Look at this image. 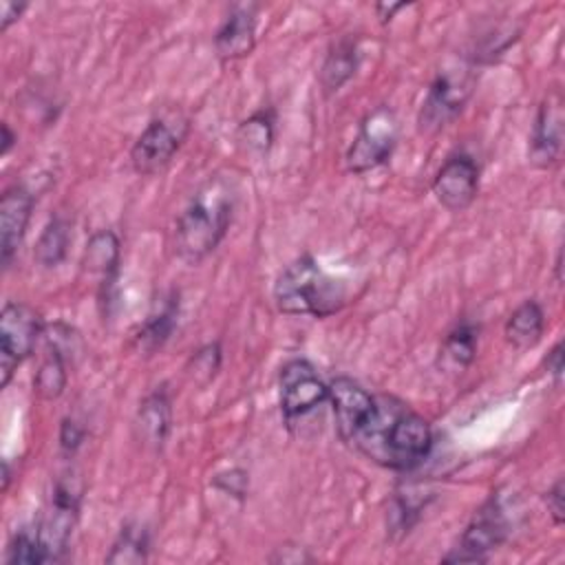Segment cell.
Segmentation results:
<instances>
[{
  "label": "cell",
  "mask_w": 565,
  "mask_h": 565,
  "mask_svg": "<svg viewBox=\"0 0 565 565\" xmlns=\"http://www.w3.org/2000/svg\"><path fill=\"white\" fill-rule=\"evenodd\" d=\"M342 441L380 468L408 472L433 450V428L395 395H375Z\"/></svg>",
  "instance_id": "6da1fadb"
},
{
  "label": "cell",
  "mask_w": 565,
  "mask_h": 565,
  "mask_svg": "<svg viewBox=\"0 0 565 565\" xmlns=\"http://www.w3.org/2000/svg\"><path fill=\"white\" fill-rule=\"evenodd\" d=\"M236 207L234 183L214 174L205 179L174 221L172 249L188 265H199L225 238Z\"/></svg>",
  "instance_id": "7a4b0ae2"
},
{
  "label": "cell",
  "mask_w": 565,
  "mask_h": 565,
  "mask_svg": "<svg viewBox=\"0 0 565 565\" xmlns=\"http://www.w3.org/2000/svg\"><path fill=\"white\" fill-rule=\"evenodd\" d=\"M274 302L287 316L327 318L347 302V287L340 278L329 276L313 256L302 254L278 274Z\"/></svg>",
  "instance_id": "3957f363"
},
{
  "label": "cell",
  "mask_w": 565,
  "mask_h": 565,
  "mask_svg": "<svg viewBox=\"0 0 565 565\" xmlns=\"http://www.w3.org/2000/svg\"><path fill=\"white\" fill-rule=\"evenodd\" d=\"M188 132L190 119L179 108H170L152 117L130 148L132 170L143 177L163 172L181 150Z\"/></svg>",
  "instance_id": "277c9868"
},
{
  "label": "cell",
  "mask_w": 565,
  "mask_h": 565,
  "mask_svg": "<svg viewBox=\"0 0 565 565\" xmlns=\"http://www.w3.org/2000/svg\"><path fill=\"white\" fill-rule=\"evenodd\" d=\"M510 534V519L499 494H490L472 514L466 530L459 536L441 563H486L490 554L505 543Z\"/></svg>",
  "instance_id": "5b68a950"
},
{
  "label": "cell",
  "mask_w": 565,
  "mask_h": 565,
  "mask_svg": "<svg viewBox=\"0 0 565 565\" xmlns=\"http://www.w3.org/2000/svg\"><path fill=\"white\" fill-rule=\"evenodd\" d=\"M475 88V73L468 64H455L441 68L428 86V93L419 108V130L437 132L450 124L468 104Z\"/></svg>",
  "instance_id": "8992f818"
},
{
  "label": "cell",
  "mask_w": 565,
  "mask_h": 565,
  "mask_svg": "<svg viewBox=\"0 0 565 565\" xmlns=\"http://www.w3.org/2000/svg\"><path fill=\"white\" fill-rule=\"evenodd\" d=\"M399 139V121L393 108L386 104L375 106L360 121L358 135L347 150V170L353 174H364L369 170L386 163Z\"/></svg>",
  "instance_id": "52a82bcc"
},
{
  "label": "cell",
  "mask_w": 565,
  "mask_h": 565,
  "mask_svg": "<svg viewBox=\"0 0 565 565\" xmlns=\"http://www.w3.org/2000/svg\"><path fill=\"white\" fill-rule=\"evenodd\" d=\"M40 313L24 302H4L0 313V388H7L15 369L33 353L44 333Z\"/></svg>",
  "instance_id": "ba28073f"
},
{
  "label": "cell",
  "mask_w": 565,
  "mask_h": 565,
  "mask_svg": "<svg viewBox=\"0 0 565 565\" xmlns=\"http://www.w3.org/2000/svg\"><path fill=\"white\" fill-rule=\"evenodd\" d=\"M278 399L282 419L291 426L329 399V384H324L309 360L294 358L280 366Z\"/></svg>",
  "instance_id": "9c48e42d"
},
{
  "label": "cell",
  "mask_w": 565,
  "mask_h": 565,
  "mask_svg": "<svg viewBox=\"0 0 565 565\" xmlns=\"http://www.w3.org/2000/svg\"><path fill=\"white\" fill-rule=\"evenodd\" d=\"M77 512H79V492L75 490L73 483L60 479L53 488L51 505L42 516L40 525L35 527L49 563L60 561L66 554L73 527L77 523Z\"/></svg>",
  "instance_id": "30bf717a"
},
{
  "label": "cell",
  "mask_w": 565,
  "mask_h": 565,
  "mask_svg": "<svg viewBox=\"0 0 565 565\" xmlns=\"http://www.w3.org/2000/svg\"><path fill=\"white\" fill-rule=\"evenodd\" d=\"M433 194L448 212H461L479 194V166L470 154H452L433 179Z\"/></svg>",
  "instance_id": "8fae6325"
},
{
  "label": "cell",
  "mask_w": 565,
  "mask_h": 565,
  "mask_svg": "<svg viewBox=\"0 0 565 565\" xmlns=\"http://www.w3.org/2000/svg\"><path fill=\"white\" fill-rule=\"evenodd\" d=\"M33 205L35 196L24 185L7 188L0 199V263L4 269L24 241Z\"/></svg>",
  "instance_id": "7c38bea8"
},
{
  "label": "cell",
  "mask_w": 565,
  "mask_h": 565,
  "mask_svg": "<svg viewBox=\"0 0 565 565\" xmlns=\"http://www.w3.org/2000/svg\"><path fill=\"white\" fill-rule=\"evenodd\" d=\"M563 146V99L558 93L547 95L536 113L527 159L536 168H550L556 163Z\"/></svg>",
  "instance_id": "4fadbf2b"
},
{
  "label": "cell",
  "mask_w": 565,
  "mask_h": 565,
  "mask_svg": "<svg viewBox=\"0 0 565 565\" xmlns=\"http://www.w3.org/2000/svg\"><path fill=\"white\" fill-rule=\"evenodd\" d=\"M119 263H121V247H119L117 234L113 230H97L95 234H90L84 247L82 267L84 271L99 276V300L106 305L113 300Z\"/></svg>",
  "instance_id": "5bb4252c"
},
{
  "label": "cell",
  "mask_w": 565,
  "mask_h": 565,
  "mask_svg": "<svg viewBox=\"0 0 565 565\" xmlns=\"http://www.w3.org/2000/svg\"><path fill=\"white\" fill-rule=\"evenodd\" d=\"M256 44V4L234 7L214 33V51L223 62H234L254 51Z\"/></svg>",
  "instance_id": "9a60e30c"
},
{
  "label": "cell",
  "mask_w": 565,
  "mask_h": 565,
  "mask_svg": "<svg viewBox=\"0 0 565 565\" xmlns=\"http://www.w3.org/2000/svg\"><path fill=\"white\" fill-rule=\"evenodd\" d=\"M135 428L139 439L150 446L152 450H161L170 428H172V404L170 395L166 391V384L157 386L152 393H148L137 411Z\"/></svg>",
  "instance_id": "2e32d148"
},
{
  "label": "cell",
  "mask_w": 565,
  "mask_h": 565,
  "mask_svg": "<svg viewBox=\"0 0 565 565\" xmlns=\"http://www.w3.org/2000/svg\"><path fill=\"white\" fill-rule=\"evenodd\" d=\"M177 320H179V294L166 291L159 296V300H154L143 324L139 327V333H137L139 349L146 353H154L157 349H161L170 340L177 327Z\"/></svg>",
  "instance_id": "e0dca14e"
},
{
  "label": "cell",
  "mask_w": 565,
  "mask_h": 565,
  "mask_svg": "<svg viewBox=\"0 0 565 565\" xmlns=\"http://www.w3.org/2000/svg\"><path fill=\"white\" fill-rule=\"evenodd\" d=\"M358 71V42L353 38H340L331 44L322 66H320V86L327 97L335 95Z\"/></svg>",
  "instance_id": "ac0fdd59"
},
{
  "label": "cell",
  "mask_w": 565,
  "mask_h": 565,
  "mask_svg": "<svg viewBox=\"0 0 565 565\" xmlns=\"http://www.w3.org/2000/svg\"><path fill=\"white\" fill-rule=\"evenodd\" d=\"M543 331H545V311H543L541 302L534 298L523 300L508 316L505 327H503L505 340L519 351L536 347L543 338Z\"/></svg>",
  "instance_id": "d6986e66"
},
{
  "label": "cell",
  "mask_w": 565,
  "mask_h": 565,
  "mask_svg": "<svg viewBox=\"0 0 565 565\" xmlns=\"http://www.w3.org/2000/svg\"><path fill=\"white\" fill-rule=\"evenodd\" d=\"M150 539L148 530L139 523H126L121 525L117 539L110 545V552L106 554L104 563L108 565H141L148 561Z\"/></svg>",
  "instance_id": "ffe728a7"
},
{
  "label": "cell",
  "mask_w": 565,
  "mask_h": 565,
  "mask_svg": "<svg viewBox=\"0 0 565 565\" xmlns=\"http://www.w3.org/2000/svg\"><path fill=\"white\" fill-rule=\"evenodd\" d=\"M68 382V360L53 347L46 344V355L33 375V391L40 399H57Z\"/></svg>",
  "instance_id": "44dd1931"
},
{
  "label": "cell",
  "mask_w": 565,
  "mask_h": 565,
  "mask_svg": "<svg viewBox=\"0 0 565 565\" xmlns=\"http://www.w3.org/2000/svg\"><path fill=\"white\" fill-rule=\"evenodd\" d=\"M479 327L472 322H457L441 342V358L455 369H468L477 358Z\"/></svg>",
  "instance_id": "7402d4cb"
},
{
  "label": "cell",
  "mask_w": 565,
  "mask_h": 565,
  "mask_svg": "<svg viewBox=\"0 0 565 565\" xmlns=\"http://www.w3.org/2000/svg\"><path fill=\"white\" fill-rule=\"evenodd\" d=\"M68 243H71V230L66 218L53 216L42 230L33 256L42 267H55L66 258Z\"/></svg>",
  "instance_id": "603a6c76"
},
{
  "label": "cell",
  "mask_w": 565,
  "mask_h": 565,
  "mask_svg": "<svg viewBox=\"0 0 565 565\" xmlns=\"http://www.w3.org/2000/svg\"><path fill=\"white\" fill-rule=\"evenodd\" d=\"M238 139L252 152L265 154L274 143V115L271 110H258L238 126Z\"/></svg>",
  "instance_id": "cb8c5ba5"
},
{
  "label": "cell",
  "mask_w": 565,
  "mask_h": 565,
  "mask_svg": "<svg viewBox=\"0 0 565 565\" xmlns=\"http://www.w3.org/2000/svg\"><path fill=\"white\" fill-rule=\"evenodd\" d=\"M4 561L9 565H42V563H49L38 532H31V530H20L11 539Z\"/></svg>",
  "instance_id": "d4e9b609"
},
{
  "label": "cell",
  "mask_w": 565,
  "mask_h": 565,
  "mask_svg": "<svg viewBox=\"0 0 565 565\" xmlns=\"http://www.w3.org/2000/svg\"><path fill=\"white\" fill-rule=\"evenodd\" d=\"M221 358H223L221 344H218V342H207L205 347H201L199 351L192 353V358H190L185 371H188V375H190L196 384L205 386V384L212 382L214 375L218 373V369H221Z\"/></svg>",
  "instance_id": "484cf974"
},
{
  "label": "cell",
  "mask_w": 565,
  "mask_h": 565,
  "mask_svg": "<svg viewBox=\"0 0 565 565\" xmlns=\"http://www.w3.org/2000/svg\"><path fill=\"white\" fill-rule=\"evenodd\" d=\"M44 340L49 347L57 349L71 364L82 355L84 351V342L79 338V333L66 324V322H53V324H46L44 327Z\"/></svg>",
  "instance_id": "4316f807"
},
{
  "label": "cell",
  "mask_w": 565,
  "mask_h": 565,
  "mask_svg": "<svg viewBox=\"0 0 565 565\" xmlns=\"http://www.w3.org/2000/svg\"><path fill=\"white\" fill-rule=\"evenodd\" d=\"M84 435H86V430L73 417H64L62 426H60V450L66 457H73L77 452V448L82 446Z\"/></svg>",
  "instance_id": "83f0119b"
},
{
  "label": "cell",
  "mask_w": 565,
  "mask_h": 565,
  "mask_svg": "<svg viewBox=\"0 0 565 565\" xmlns=\"http://www.w3.org/2000/svg\"><path fill=\"white\" fill-rule=\"evenodd\" d=\"M247 483H249L247 472L241 470V468H232V470L218 472V475L214 477V486H216V488H221L223 492H230L232 497H238V499L245 497Z\"/></svg>",
  "instance_id": "f1b7e54d"
},
{
  "label": "cell",
  "mask_w": 565,
  "mask_h": 565,
  "mask_svg": "<svg viewBox=\"0 0 565 565\" xmlns=\"http://www.w3.org/2000/svg\"><path fill=\"white\" fill-rule=\"evenodd\" d=\"M545 503L547 512L554 521V525H563L565 521V501H563V479H556L554 486L545 492Z\"/></svg>",
  "instance_id": "f546056e"
},
{
  "label": "cell",
  "mask_w": 565,
  "mask_h": 565,
  "mask_svg": "<svg viewBox=\"0 0 565 565\" xmlns=\"http://www.w3.org/2000/svg\"><path fill=\"white\" fill-rule=\"evenodd\" d=\"M26 2H11V0H4L0 2V31H7L13 22L20 20V15L26 11Z\"/></svg>",
  "instance_id": "4dcf8cb0"
},
{
  "label": "cell",
  "mask_w": 565,
  "mask_h": 565,
  "mask_svg": "<svg viewBox=\"0 0 565 565\" xmlns=\"http://www.w3.org/2000/svg\"><path fill=\"white\" fill-rule=\"evenodd\" d=\"M271 563H307L311 556L305 552V547H276V552L269 556Z\"/></svg>",
  "instance_id": "1f68e13d"
},
{
  "label": "cell",
  "mask_w": 565,
  "mask_h": 565,
  "mask_svg": "<svg viewBox=\"0 0 565 565\" xmlns=\"http://www.w3.org/2000/svg\"><path fill=\"white\" fill-rule=\"evenodd\" d=\"M545 364H547V373L554 377L556 386H561V382H563V366H565L563 364V342H556L552 347V351L547 353Z\"/></svg>",
  "instance_id": "d6a6232c"
},
{
  "label": "cell",
  "mask_w": 565,
  "mask_h": 565,
  "mask_svg": "<svg viewBox=\"0 0 565 565\" xmlns=\"http://www.w3.org/2000/svg\"><path fill=\"white\" fill-rule=\"evenodd\" d=\"M406 7H408L406 2H380V4H375V11H377V18L382 22H388L391 18H395L397 11H402Z\"/></svg>",
  "instance_id": "836d02e7"
},
{
  "label": "cell",
  "mask_w": 565,
  "mask_h": 565,
  "mask_svg": "<svg viewBox=\"0 0 565 565\" xmlns=\"http://www.w3.org/2000/svg\"><path fill=\"white\" fill-rule=\"evenodd\" d=\"M15 141H18V135L11 130V126L4 121L2 124V143H0V154L2 157H7L9 152H11V148L15 146Z\"/></svg>",
  "instance_id": "e575fe53"
},
{
  "label": "cell",
  "mask_w": 565,
  "mask_h": 565,
  "mask_svg": "<svg viewBox=\"0 0 565 565\" xmlns=\"http://www.w3.org/2000/svg\"><path fill=\"white\" fill-rule=\"evenodd\" d=\"M9 481H11V470H9V461L4 459L2 461V490L9 488Z\"/></svg>",
  "instance_id": "d590c367"
},
{
  "label": "cell",
  "mask_w": 565,
  "mask_h": 565,
  "mask_svg": "<svg viewBox=\"0 0 565 565\" xmlns=\"http://www.w3.org/2000/svg\"><path fill=\"white\" fill-rule=\"evenodd\" d=\"M554 267H556V280L561 282V280H563V276H561V269H563V252H558V256H556V263H554Z\"/></svg>",
  "instance_id": "8d00e7d4"
}]
</instances>
